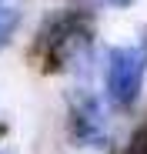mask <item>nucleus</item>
<instances>
[{"label": "nucleus", "mask_w": 147, "mask_h": 154, "mask_svg": "<svg viewBox=\"0 0 147 154\" xmlns=\"http://www.w3.org/2000/svg\"><path fill=\"white\" fill-rule=\"evenodd\" d=\"M90 40H94V30L84 14H60L44 27L37 47L44 50V60L50 70H67L87 57Z\"/></svg>", "instance_id": "obj_1"}, {"label": "nucleus", "mask_w": 147, "mask_h": 154, "mask_svg": "<svg viewBox=\"0 0 147 154\" xmlns=\"http://www.w3.org/2000/svg\"><path fill=\"white\" fill-rule=\"evenodd\" d=\"M0 154H14V151H0Z\"/></svg>", "instance_id": "obj_7"}, {"label": "nucleus", "mask_w": 147, "mask_h": 154, "mask_svg": "<svg viewBox=\"0 0 147 154\" xmlns=\"http://www.w3.org/2000/svg\"><path fill=\"white\" fill-rule=\"evenodd\" d=\"M70 137L77 147H104L110 141V127H107V117H104V107L94 94L80 91L74 94L70 100Z\"/></svg>", "instance_id": "obj_3"}, {"label": "nucleus", "mask_w": 147, "mask_h": 154, "mask_svg": "<svg viewBox=\"0 0 147 154\" xmlns=\"http://www.w3.org/2000/svg\"><path fill=\"white\" fill-rule=\"evenodd\" d=\"M17 27H20V7H17V0H0V50L7 47V40L14 37Z\"/></svg>", "instance_id": "obj_4"}, {"label": "nucleus", "mask_w": 147, "mask_h": 154, "mask_svg": "<svg viewBox=\"0 0 147 154\" xmlns=\"http://www.w3.org/2000/svg\"><path fill=\"white\" fill-rule=\"evenodd\" d=\"M124 154H147V121L130 131V137L124 144Z\"/></svg>", "instance_id": "obj_5"}, {"label": "nucleus", "mask_w": 147, "mask_h": 154, "mask_svg": "<svg viewBox=\"0 0 147 154\" xmlns=\"http://www.w3.org/2000/svg\"><path fill=\"white\" fill-rule=\"evenodd\" d=\"M144 70H147V44L140 47H114L107 54V70L104 84L107 97L117 111H127L137 104V97L144 91Z\"/></svg>", "instance_id": "obj_2"}, {"label": "nucleus", "mask_w": 147, "mask_h": 154, "mask_svg": "<svg viewBox=\"0 0 147 154\" xmlns=\"http://www.w3.org/2000/svg\"><path fill=\"white\" fill-rule=\"evenodd\" d=\"M110 7H130V4H137V0H107Z\"/></svg>", "instance_id": "obj_6"}]
</instances>
